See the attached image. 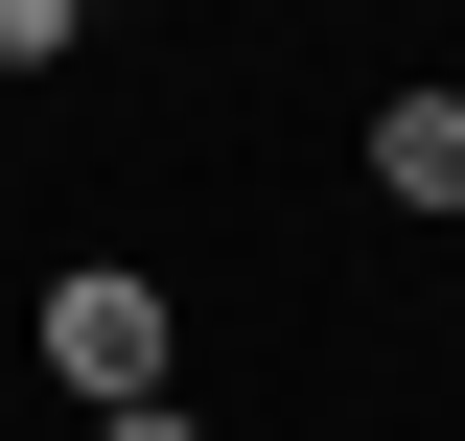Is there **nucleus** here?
<instances>
[{
    "mask_svg": "<svg viewBox=\"0 0 465 441\" xmlns=\"http://www.w3.org/2000/svg\"><path fill=\"white\" fill-rule=\"evenodd\" d=\"M47 372L94 395V418H140V395H163V279H116V256L47 279Z\"/></svg>",
    "mask_w": 465,
    "mask_h": 441,
    "instance_id": "obj_1",
    "label": "nucleus"
},
{
    "mask_svg": "<svg viewBox=\"0 0 465 441\" xmlns=\"http://www.w3.org/2000/svg\"><path fill=\"white\" fill-rule=\"evenodd\" d=\"M372 186H396V210H465V93H396V116H372Z\"/></svg>",
    "mask_w": 465,
    "mask_h": 441,
    "instance_id": "obj_2",
    "label": "nucleus"
},
{
    "mask_svg": "<svg viewBox=\"0 0 465 441\" xmlns=\"http://www.w3.org/2000/svg\"><path fill=\"white\" fill-rule=\"evenodd\" d=\"M70 24H116V0H70Z\"/></svg>",
    "mask_w": 465,
    "mask_h": 441,
    "instance_id": "obj_4",
    "label": "nucleus"
},
{
    "mask_svg": "<svg viewBox=\"0 0 465 441\" xmlns=\"http://www.w3.org/2000/svg\"><path fill=\"white\" fill-rule=\"evenodd\" d=\"M116 441H210V418H163V395H140V418H116Z\"/></svg>",
    "mask_w": 465,
    "mask_h": 441,
    "instance_id": "obj_3",
    "label": "nucleus"
}]
</instances>
